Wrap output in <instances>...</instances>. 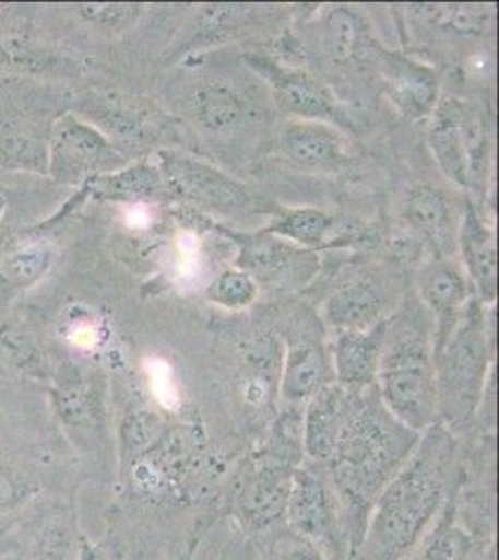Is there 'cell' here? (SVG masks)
Here are the masks:
<instances>
[{"label":"cell","instance_id":"cell-6","mask_svg":"<svg viewBox=\"0 0 499 560\" xmlns=\"http://www.w3.org/2000/svg\"><path fill=\"white\" fill-rule=\"evenodd\" d=\"M430 150L443 174L462 189H474L487 171L488 139L480 116L456 100L435 108Z\"/></svg>","mask_w":499,"mask_h":560},{"label":"cell","instance_id":"cell-20","mask_svg":"<svg viewBox=\"0 0 499 560\" xmlns=\"http://www.w3.org/2000/svg\"><path fill=\"white\" fill-rule=\"evenodd\" d=\"M55 404L62 422L73 430L86 433L95 432L99 428V396L95 395V388L90 387L86 380L75 370L63 374V380L58 382Z\"/></svg>","mask_w":499,"mask_h":560},{"label":"cell","instance_id":"cell-31","mask_svg":"<svg viewBox=\"0 0 499 560\" xmlns=\"http://www.w3.org/2000/svg\"><path fill=\"white\" fill-rule=\"evenodd\" d=\"M274 560H329L321 551L308 546L306 541L298 540L287 549H280L278 553L274 555Z\"/></svg>","mask_w":499,"mask_h":560},{"label":"cell","instance_id":"cell-21","mask_svg":"<svg viewBox=\"0 0 499 560\" xmlns=\"http://www.w3.org/2000/svg\"><path fill=\"white\" fill-rule=\"evenodd\" d=\"M88 185L95 197L103 200L139 202L142 198L155 195L163 185V178L158 168L150 165L147 161H140L120 173L97 174L88 179Z\"/></svg>","mask_w":499,"mask_h":560},{"label":"cell","instance_id":"cell-25","mask_svg":"<svg viewBox=\"0 0 499 560\" xmlns=\"http://www.w3.org/2000/svg\"><path fill=\"white\" fill-rule=\"evenodd\" d=\"M330 226H332V217L329 213L302 208V210L287 211L263 232L284 237L287 242L297 243L300 247L317 248L323 247Z\"/></svg>","mask_w":499,"mask_h":560},{"label":"cell","instance_id":"cell-8","mask_svg":"<svg viewBox=\"0 0 499 560\" xmlns=\"http://www.w3.org/2000/svg\"><path fill=\"white\" fill-rule=\"evenodd\" d=\"M295 469L256 456L242 475L237 495V516L252 530L266 527L284 516Z\"/></svg>","mask_w":499,"mask_h":560},{"label":"cell","instance_id":"cell-27","mask_svg":"<svg viewBox=\"0 0 499 560\" xmlns=\"http://www.w3.org/2000/svg\"><path fill=\"white\" fill-rule=\"evenodd\" d=\"M293 253L295 250L289 243L285 245V243L276 242V236L261 232L260 236L250 237L242 243L239 266L256 275H261V277H274L285 266H289Z\"/></svg>","mask_w":499,"mask_h":560},{"label":"cell","instance_id":"cell-32","mask_svg":"<svg viewBox=\"0 0 499 560\" xmlns=\"http://www.w3.org/2000/svg\"><path fill=\"white\" fill-rule=\"evenodd\" d=\"M17 501V486L13 485L8 472L0 469V510L12 506Z\"/></svg>","mask_w":499,"mask_h":560},{"label":"cell","instance_id":"cell-19","mask_svg":"<svg viewBox=\"0 0 499 560\" xmlns=\"http://www.w3.org/2000/svg\"><path fill=\"white\" fill-rule=\"evenodd\" d=\"M280 107L302 120H335L334 102L329 92L304 73H280L272 79Z\"/></svg>","mask_w":499,"mask_h":560},{"label":"cell","instance_id":"cell-23","mask_svg":"<svg viewBox=\"0 0 499 560\" xmlns=\"http://www.w3.org/2000/svg\"><path fill=\"white\" fill-rule=\"evenodd\" d=\"M52 266V247L47 242L21 243L0 261L2 275L15 288H31L49 273Z\"/></svg>","mask_w":499,"mask_h":560},{"label":"cell","instance_id":"cell-12","mask_svg":"<svg viewBox=\"0 0 499 560\" xmlns=\"http://www.w3.org/2000/svg\"><path fill=\"white\" fill-rule=\"evenodd\" d=\"M388 322L364 331H340L334 345L335 383L347 390L375 387Z\"/></svg>","mask_w":499,"mask_h":560},{"label":"cell","instance_id":"cell-9","mask_svg":"<svg viewBox=\"0 0 499 560\" xmlns=\"http://www.w3.org/2000/svg\"><path fill=\"white\" fill-rule=\"evenodd\" d=\"M110 155L112 148L97 129L68 116L52 133L49 173L62 182L92 179Z\"/></svg>","mask_w":499,"mask_h":560},{"label":"cell","instance_id":"cell-24","mask_svg":"<svg viewBox=\"0 0 499 560\" xmlns=\"http://www.w3.org/2000/svg\"><path fill=\"white\" fill-rule=\"evenodd\" d=\"M472 548V536L456 523L455 512L448 506L440 522L425 535L414 560H468Z\"/></svg>","mask_w":499,"mask_h":560},{"label":"cell","instance_id":"cell-29","mask_svg":"<svg viewBox=\"0 0 499 560\" xmlns=\"http://www.w3.org/2000/svg\"><path fill=\"white\" fill-rule=\"evenodd\" d=\"M32 560H84V555L73 528L66 523H51L41 530Z\"/></svg>","mask_w":499,"mask_h":560},{"label":"cell","instance_id":"cell-16","mask_svg":"<svg viewBox=\"0 0 499 560\" xmlns=\"http://www.w3.org/2000/svg\"><path fill=\"white\" fill-rule=\"evenodd\" d=\"M388 86L393 102L411 118H424L437 108V73L411 58L390 57Z\"/></svg>","mask_w":499,"mask_h":560},{"label":"cell","instance_id":"cell-22","mask_svg":"<svg viewBox=\"0 0 499 560\" xmlns=\"http://www.w3.org/2000/svg\"><path fill=\"white\" fill-rule=\"evenodd\" d=\"M192 110L203 128L222 133L237 126L242 116V102L228 84L205 83L194 92Z\"/></svg>","mask_w":499,"mask_h":560},{"label":"cell","instance_id":"cell-5","mask_svg":"<svg viewBox=\"0 0 499 560\" xmlns=\"http://www.w3.org/2000/svg\"><path fill=\"white\" fill-rule=\"evenodd\" d=\"M284 516L298 540L321 551L326 559L340 560L347 548L342 504L324 465L313 462L298 465L293 472Z\"/></svg>","mask_w":499,"mask_h":560},{"label":"cell","instance_id":"cell-4","mask_svg":"<svg viewBox=\"0 0 499 560\" xmlns=\"http://www.w3.org/2000/svg\"><path fill=\"white\" fill-rule=\"evenodd\" d=\"M485 322L477 301H468L437 359L438 420L453 433L477 415L490 363Z\"/></svg>","mask_w":499,"mask_h":560},{"label":"cell","instance_id":"cell-1","mask_svg":"<svg viewBox=\"0 0 499 560\" xmlns=\"http://www.w3.org/2000/svg\"><path fill=\"white\" fill-rule=\"evenodd\" d=\"M421 433L395 419L377 388L353 390L334 456L324 465L342 504L348 551L356 553L377 497L416 451Z\"/></svg>","mask_w":499,"mask_h":560},{"label":"cell","instance_id":"cell-28","mask_svg":"<svg viewBox=\"0 0 499 560\" xmlns=\"http://www.w3.org/2000/svg\"><path fill=\"white\" fill-rule=\"evenodd\" d=\"M258 287L252 275L242 269H226L207 288V298L224 308H245L256 300Z\"/></svg>","mask_w":499,"mask_h":560},{"label":"cell","instance_id":"cell-33","mask_svg":"<svg viewBox=\"0 0 499 560\" xmlns=\"http://www.w3.org/2000/svg\"><path fill=\"white\" fill-rule=\"evenodd\" d=\"M4 210H7V197L0 192V219L4 215Z\"/></svg>","mask_w":499,"mask_h":560},{"label":"cell","instance_id":"cell-30","mask_svg":"<svg viewBox=\"0 0 499 560\" xmlns=\"http://www.w3.org/2000/svg\"><path fill=\"white\" fill-rule=\"evenodd\" d=\"M139 4H120V2H94V4H81L79 13L84 20L95 25L120 26L136 20L140 13Z\"/></svg>","mask_w":499,"mask_h":560},{"label":"cell","instance_id":"cell-18","mask_svg":"<svg viewBox=\"0 0 499 560\" xmlns=\"http://www.w3.org/2000/svg\"><path fill=\"white\" fill-rule=\"evenodd\" d=\"M282 147L293 161L306 166L332 165L343 158L342 135L321 121L285 124Z\"/></svg>","mask_w":499,"mask_h":560},{"label":"cell","instance_id":"cell-7","mask_svg":"<svg viewBox=\"0 0 499 560\" xmlns=\"http://www.w3.org/2000/svg\"><path fill=\"white\" fill-rule=\"evenodd\" d=\"M161 178L177 197L197 202L203 208L237 211L252 205L245 185L202 161L190 160L185 155L166 153L161 166Z\"/></svg>","mask_w":499,"mask_h":560},{"label":"cell","instance_id":"cell-2","mask_svg":"<svg viewBox=\"0 0 499 560\" xmlns=\"http://www.w3.org/2000/svg\"><path fill=\"white\" fill-rule=\"evenodd\" d=\"M455 440L435 422L416 451L377 497L356 555L360 560H405L429 533L448 493Z\"/></svg>","mask_w":499,"mask_h":560},{"label":"cell","instance_id":"cell-14","mask_svg":"<svg viewBox=\"0 0 499 560\" xmlns=\"http://www.w3.org/2000/svg\"><path fill=\"white\" fill-rule=\"evenodd\" d=\"M462 258L483 301H492L498 290V247L492 229L468 206L456 234Z\"/></svg>","mask_w":499,"mask_h":560},{"label":"cell","instance_id":"cell-17","mask_svg":"<svg viewBox=\"0 0 499 560\" xmlns=\"http://www.w3.org/2000/svg\"><path fill=\"white\" fill-rule=\"evenodd\" d=\"M385 295L371 280H356L330 295L326 318L340 331H364L382 322Z\"/></svg>","mask_w":499,"mask_h":560},{"label":"cell","instance_id":"cell-10","mask_svg":"<svg viewBox=\"0 0 499 560\" xmlns=\"http://www.w3.org/2000/svg\"><path fill=\"white\" fill-rule=\"evenodd\" d=\"M351 395L353 390L330 382L306 404L302 415L304 454L313 464L326 465L334 456L347 420Z\"/></svg>","mask_w":499,"mask_h":560},{"label":"cell","instance_id":"cell-26","mask_svg":"<svg viewBox=\"0 0 499 560\" xmlns=\"http://www.w3.org/2000/svg\"><path fill=\"white\" fill-rule=\"evenodd\" d=\"M326 47L335 62L348 65L366 51L367 34L361 21L351 10L335 8L324 28Z\"/></svg>","mask_w":499,"mask_h":560},{"label":"cell","instance_id":"cell-34","mask_svg":"<svg viewBox=\"0 0 499 560\" xmlns=\"http://www.w3.org/2000/svg\"><path fill=\"white\" fill-rule=\"evenodd\" d=\"M405 560H414V559H412V557H408V559H405Z\"/></svg>","mask_w":499,"mask_h":560},{"label":"cell","instance_id":"cell-3","mask_svg":"<svg viewBox=\"0 0 499 560\" xmlns=\"http://www.w3.org/2000/svg\"><path fill=\"white\" fill-rule=\"evenodd\" d=\"M419 314L388 322L375 388L388 411L424 433L438 420L437 359Z\"/></svg>","mask_w":499,"mask_h":560},{"label":"cell","instance_id":"cell-11","mask_svg":"<svg viewBox=\"0 0 499 560\" xmlns=\"http://www.w3.org/2000/svg\"><path fill=\"white\" fill-rule=\"evenodd\" d=\"M421 300L438 319L435 351L442 348L468 305L470 284L461 269L445 260L432 261L419 275Z\"/></svg>","mask_w":499,"mask_h":560},{"label":"cell","instance_id":"cell-13","mask_svg":"<svg viewBox=\"0 0 499 560\" xmlns=\"http://www.w3.org/2000/svg\"><path fill=\"white\" fill-rule=\"evenodd\" d=\"M406 221L435 255L448 256L455 250V230L448 198L432 185H417L406 197Z\"/></svg>","mask_w":499,"mask_h":560},{"label":"cell","instance_id":"cell-15","mask_svg":"<svg viewBox=\"0 0 499 560\" xmlns=\"http://www.w3.org/2000/svg\"><path fill=\"white\" fill-rule=\"evenodd\" d=\"M329 383V363L321 348L300 340L287 350L282 361L280 393L289 406L308 404Z\"/></svg>","mask_w":499,"mask_h":560}]
</instances>
